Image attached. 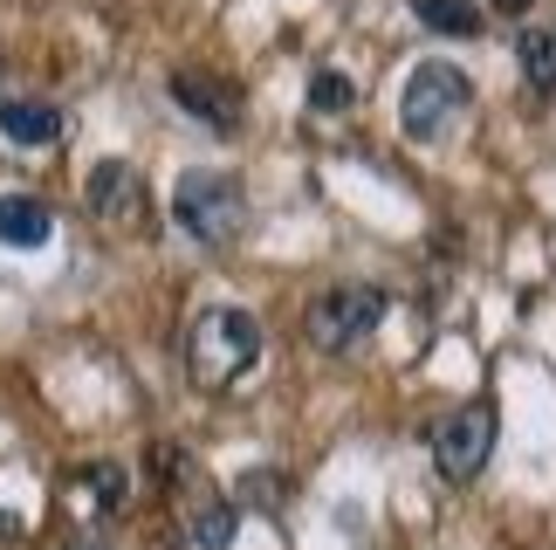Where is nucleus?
<instances>
[{"mask_svg": "<svg viewBox=\"0 0 556 550\" xmlns=\"http://www.w3.org/2000/svg\"><path fill=\"white\" fill-rule=\"evenodd\" d=\"M467 103H475V83H467L454 62H419V70L405 76L399 124H405L413 145H433V138H446V124H454Z\"/></svg>", "mask_w": 556, "mask_h": 550, "instance_id": "3", "label": "nucleus"}, {"mask_svg": "<svg viewBox=\"0 0 556 550\" xmlns=\"http://www.w3.org/2000/svg\"><path fill=\"white\" fill-rule=\"evenodd\" d=\"M192 550H227L233 537H241V510L233 502H206V510H192Z\"/></svg>", "mask_w": 556, "mask_h": 550, "instance_id": "12", "label": "nucleus"}, {"mask_svg": "<svg viewBox=\"0 0 556 550\" xmlns=\"http://www.w3.org/2000/svg\"><path fill=\"white\" fill-rule=\"evenodd\" d=\"M351 103H357V83L344 70H316L309 76V111L316 117H337V111H351Z\"/></svg>", "mask_w": 556, "mask_h": 550, "instance_id": "14", "label": "nucleus"}, {"mask_svg": "<svg viewBox=\"0 0 556 550\" xmlns=\"http://www.w3.org/2000/svg\"><path fill=\"white\" fill-rule=\"evenodd\" d=\"M495 8H502V14H529V0H495Z\"/></svg>", "mask_w": 556, "mask_h": 550, "instance_id": "15", "label": "nucleus"}, {"mask_svg": "<svg viewBox=\"0 0 556 550\" xmlns=\"http://www.w3.org/2000/svg\"><path fill=\"white\" fill-rule=\"evenodd\" d=\"M83 200H90V214H97V221H111V227H131V221L152 214L144 173H138L131 159H103L97 173H90V186H83Z\"/></svg>", "mask_w": 556, "mask_h": 550, "instance_id": "6", "label": "nucleus"}, {"mask_svg": "<svg viewBox=\"0 0 556 550\" xmlns=\"http://www.w3.org/2000/svg\"><path fill=\"white\" fill-rule=\"evenodd\" d=\"M76 550H97V543H76Z\"/></svg>", "mask_w": 556, "mask_h": 550, "instance_id": "17", "label": "nucleus"}, {"mask_svg": "<svg viewBox=\"0 0 556 550\" xmlns=\"http://www.w3.org/2000/svg\"><path fill=\"white\" fill-rule=\"evenodd\" d=\"M83 489H90L97 516H117L124 502H131V475H124L117 461H90V468H83Z\"/></svg>", "mask_w": 556, "mask_h": 550, "instance_id": "13", "label": "nucleus"}, {"mask_svg": "<svg viewBox=\"0 0 556 550\" xmlns=\"http://www.w3.org/2000/svg\"><path fill=\"white\" fill-rule=\"evenodd\" d=\"M413 21H419V28H433V35H454V41L488 28V14L475 8V0H413Z\"/></svg>", "mask_w": 556, "mask_h": 550, "instance_id": "10", "label": "nucleus"}, {"mask_svg": "<svg viewBox=\"0 0 556 550\" xmlns=\"http://www.w3.org/2000/svg\"><path fill=\"white\" fill-rule=\"evenodd\" d=\"M14 530H21V523H14V516H0V537H14Z\"/></svg>", "mask_w": 556, "mask_h": 550, "instance_id": "16", "label": "nucleus"}, {"mask_svg": "<svg viewBox=\"0 0 556 550\" xmlns=\"http://www.w3.org/2000/svg\"><path fill=\"white\" fill-rule=\"evenodd\" d=\"M173 221L186 227L192 241L227 248V241L248 227V193H241V179H227V173H186V179L173 186Z\"/></svg>", "mask_w": 556, "mask_h": 550, "instance_id": "2", "label": "nucleus"}, {"mask_svg": "<svg viewBox=\"0 0 556 550\" xmlns=\"http://www.w3.org/2000/svg\"><path fill=\"white\" fill-rule=\"evenodd\" d=\"M488 454H495V407H488V399H467V407H454L433 427V468H440V482H454V489H467V482L488 468Z\"/></svg>", "mask_w": 556, "mask_h": 550, "instance_id": "5", "label": "nucleus"}, {"mask_svg": "<svg viewBox=\"0 0 556 550\" xmlns=\"http://www.w3.org/2000/svg\"><path fill=\"white\" fill-rule=\"evenodd\" d=\"M384 324V289L378 283H337L309 303V345L316 351H351Z\"/></svg>", "mask_w": 556, "mask_h": 550, "instance_id": "4", "label": "nucleus"}, {"mask_svg": "<svg viewBox=\"0 0 556 550\" xmlns=\"http://www.w3.org/2000/svg\"><path fill=\"white\" fill-rule=\"evenodd\" d=\"M165 90H173V103H179V111H192L206 132H233V124H241V90H233L227 76L173 70V83H165Z\"/></svg>", "mask_w": 556, "mask_h": 550, "instance_id": "7", "label": "nucleus"}, {"mask_svg": "<svg viewBox=\"0 0 556 550\" xmlns=\"http://www.w3.org/2000/svg\"><path fill=\"white\" fill-rule=\"evenodd\" d=\"M516 55H522V83L529 90H556V28H529L522 41H516Z\"/></svg>", "mask_w": 556, "mask_h": 550, "instance_id": "11", "label": "nucleus"}, {"mask_svg": "<svg viewBox=\"0 0 556 550\" xmlns=\"http://www.w3.org/2000/svg\"><path fill=\"white\" fill-rule=\"evenodd\" d=\"M49 235H55L49 200H35V193H0V241H8V248H49Z\"/></svg>", "mask_w": 556, "mask_h": 550, "instance_id": "8", "label": "nucleus"}, {"mask_svg": "<svg viewBox=\"0 0 556 550\" xmlns=\"http://www.w3.org/2000/svg\"><path fill=\"white\" fill-rule=\"evenodd\" d=\"M254 358H262V324H254V310H241V303L206 310L200 324L186 330V372H192V386H206V392H220L241 372H254Z\"/></svg>", "mask_w": 556, "mask_h": 550, "instance_id": "1", "label": "nucleus"}, {"mask_svg": "<svg viewBox=\"0 0 556 550\" xmlns=\"http://www.w3.org/2000/svg\"><path fill=\"white\" fill-rule=\"evenodd\" d=\"M0 132H8L14 145H55L62 138V111L41 97H8L0 103Z\"/></svg>", "mask_w": 556, "mask_h": 550, "instance_id": "9", "label": "nucleus"}]
</instances>
